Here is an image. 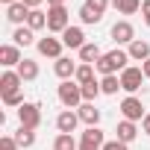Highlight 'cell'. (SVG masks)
Segmentation results:
<instances>
[{"label": "cell", "mask_w": 150, "mask_h": 150, "mask_svg": "<svg viewBox=\"0 0 150 150\" xmlns=\"http://www.w3.org/2000/svg\"><path fill=\"white\" fill-rule=\"evenodd\" d=\"M77 68H80V65H77V62H71L68 56H62V59H56V62H53V74H56L62 83L77 77Z\"/></svg>", "instance_id": "cell-12"}, {"label": "cell", "mask_w": 150, "mask_h": 150, "mask_svg": "<svg viewBox=\"0 0 150 150\" xmlns=\"http://www.w3.org/2000/svg\"><path fill=\"white\" fill-rule=\"evenodd\" d=\"M0 150H21V147H18L15 135H3V138H0Z\"/></svg>", "instance_id": "cell-31"}, {"label": "cell", "mask_w": 150, "mask_h": 150, "mask_svg": "<svg viewBox=\"0 0 150 150\" xmlns=\"http://www.w3.org/2000/svg\"><path fill=\"white\" fill-rule=\"evenodd\" d=\"M127 62H129V53H127V50H121V47H115V50L103 53V56H100V62H97L94 68H97L100 77H112V74H121V71H127V68H129Z\"/></svg>", "instance_id": "cell-1"}, {"label": "cell", "mask_w": 150, "mask_h": 150, "mask_svg": "<svg viewBox=\"0 0 150 150\" xmlns=\"http://www.w3.org/2000/svg\"><path fill=\"white\" fill-rule=\"evenodd\" d=\"M12 38H15V44L18 47H30V44H38V38H35V33L24 24V27H18L15 33H12Z\"/></svg>", "instance_id": "cell-20"}, {"label": "cell", "mask_w": 150, "mask_h": 150, "mask_svg": "<svg viewBox=\"0 0 150 150\" xmlns=\"http://www.w3.org/2000/svg\"><path fill=\"white\" fill-rule=\"evenodd\" d=\"M141 132H144V135H150V112H147V115H144V121H141Z\"/></svg>", "instance_id": "cell-34"}, {"label": "cell", "mask_w": 150, "mask_h": 150, "mask_svg": "<svg viewBox=\"0 0 150 150\" xmlns=\"http://www.w3.org/2000/svg\"><path fill=\"white\" fill-rule=\"evenodd\" d=\"M80 124H83V121H80V115L74 112V109H62V112L56 115V129H59V132H68V135H74Z\"/></svg>", "instance_id": "cell-10"}, {"label": "cell", "mask_w": 150, "mask_h": 150, "mask_svg": "<svg viewBox=\"0 0 150 150\" xmlns=\"http://www.w3.org/2000/svg\"><path fill=\"white\" fill-rule=\"evenodd\" d=\"M15 71H18V77H21L24 83H33V80H38V62H35V59H24V62H21Z\"/></svg>", "instance_id": "cell-19"}, {"label": "cell", "mask_w": 150, "mask_h": 150, "mask_svg": "<svg viewBox=\"0 0 150 150\" xmlns=\"http://www.w3.org/2000/svg\"><path fill=\"white\" fill-rule=\"evenodd\" d=\"M21 86H24V80L18 77V71H3L0 74V97H9V94H18L21 91Z\"/></svg>", "instance_id": "cell-8"}, {"label": "cell", "mask_w": 150, "mask_h": 150, "mask_svg": "<svg viewBox=\"0 0 150 150\" xmlns=\"http://www.w3.org/2000/svg\"><path fill=\"white\" fill-rule=\"evenodd\" d=\"M21 3H27V6H30V9H38V6H41V3H47V0H21Z\"/></svg>", "instance_id": "cell-35"}, {"label": "cell", "mask_w": 150, "mask_h": 150, "mask_svg": "<svg viewBox=\"0 0 150 150\" xmlns=\"http://www.w3.org/2000/svg\"><path fill=\"white\" fill-rule=\"evenodd\" d=\"M56 97H59V103H62L65 109H80V106H83V88H80L77 80H65V83H59Z\"/></svg>", "instance_id": "cell-2"}, {"label": "cell", "mask_w": 150, "mask_h": 150, "mask_svg": "<svg viewBox=\"0 0 150 150\" xmlns=\"http://www.w3.org/2000/svg\"><path fill=\"white\" fill-rule=\"evenodd\" d=\"M94 65H86V62H80V68H77V77H74V80H77L80 86H86V83H91L94 80Z\"/></svg>", "instance_id": "cell-28"}, {"label": "cell", "mask_w": 150, "mask_h": 150, "mask_svg": "<svg viewBox=\"0 0 150 150\" xmlns=\"http://www.w3.org/2000/svg\"><path fill=\"white\" fill-rule=\"evenodd\" d=\"M127 53H129V59H132V62H147V59H150V41L135 38V41L127 47Z\"/></svg>", "instance_id": "cell-18"}, {"label": "cell", "mask_w": 150, "mask_h": 150, "mask_svg": "<svg viewBox=\"0 0 150 150\" xmlns=\"http://www.w3.org/2000/svg\"><path fill=\"white\" fill-rule=\"evenodd\" d=\"M121 115H124V121H144L147 109H144V103H141L135 94H127V97L121 100Z\"/></svg>", "instance_id": "cell-5"}, {"label": "cell", "mask_w": 150, "mask_h": 150, "mask_svg": "<svg viewBox=\"0 0 150 150\" xmlns=\"http://www.w3.org/2000/svg\"><path fill=\"white\" fill-rule=\"evenodd\" d=\"M15 141H18V147H33L35 144V129H27V127H18L15 129Z\"/></svg>", "instance_id": "cell-26"}, {"label": "cell", "mask_w": 150, "mask_h": 150, "mask_svg": "<svg viewBox=\"0 0 150 150\" xmlns=\"http://www.w3.org/2000/svg\"><path fill=\"white\" fill-rule=\"evenodd\" d=\"M35 47H38V53L47 56V59H62V50H65L62 38H56V35H44V38H38Z\"/></svg>", "instance_id": "cell-9"}, {"label": "cell", "mask_w": 150, "mask_h": 150, "mask_svg": "<svg viewBox=\"0 0 150 150\" xmlns=\"http://www.w3.org/2000/svg\"><path fill=\"white\" fill-rule=\"evenodd\" d=\"M6 18L12 21V24H18V27H24L27 24V18H30V6L27 3H12V6H6Z\"/></svg>", "instance_id": "cell-14"}, {"label": "cell", "mask_w": 150, "mask_h": 150, "mask_svg": "<svg viewBox=\"0 0 150 150\" xmlns=\"http://www.w3.org/2000/svg\"><path fill=\"white\" fill-rule=\"evenodd\" d=\"M18 121H21V127H27V129H38V127H41V106H38V103H24V106L18 109Z\"/></svg>", "instance_id": "cell-6"}, {"label": "cell", "mask_w": 150, "mask_h": 150, "mask_svg": "<svg viewBox=\"0 0 150 150\" xmlns=\"http://www.w3.org/2000/svg\"><path fill=\"white\" fill-rule=\"evenodd\" d=\"M83 88V103H94L103 91H100V80H91V83H86V86H80Z\"/></svg>", "instance_id": "cell-25"}, {"label": "cell", "mask_w": 150, "mask_h": 150, "mask_svg": "<svg viewBox=\"0 0 150 150\" xmlns=\"http://www.w3.org/2000/svg\"><path fill=\"white\" fill-rule=\"evenodd\" d=\"M62 44L71 47V50H80V47L86 44V33H83V27H68V30L62 33Z\"/></svg>", "instance_id": "cell-13"}, {"label": "cell", "mask_w": 150, "mask_h": 150, "mask_svg": "<svg viewBox=\"0 0 150 150\" xmlns=\"http://www.w3.org/2000/svg\"><path fill=\"white\" fill-rule=\"evenodd\" d=\"M77 15H80V21H83V24H100V21H103V18H97L88 6H80V12H77Z\"/></svg>", "instance_id": "cell-30"}, {"label": "cell", "mask_w": 150, "mask_h": 150, "mask_svg": "<svg viewBox=\"0 0 150 150\" xmlns=\"http://www.w3.org/2000/svg\"><path fill=\"white\" fill-rule=\"evenodd\" d=\"M24 62V56H21V47L18 44H3V47H0V65H3L6 71L9 68H18Z\"/></svg>", "instance_id": "cell-11"}, {"label": "cell", "mask_w": 150, "mask_h": 150, "mask_svg": "<svg viewBox=\"0 0 150 150\" xmlns=\"http://www.w3.org/2000/svg\"><path fill=\"white\" fill-rule=\"evenodd\" d=\"M53 150H80V144H77V138H74V135L59 132V135L53 138Z\"/></svg>", "instance_id": "cell-24"}, {"label": "cell", "mask_w": 150, "mask_h": 150, "mask_svg": "<svg viewBox=\"0 0 150 150\" xmlns=\"http://www.w3.org/2000/svg\"><path fill=\"white\" fill-rule=\"evenodd\" d=\"M80 150H100V147H88V144H80Z\"/></svg>", "instance_id": "cell-38"}, {"label": "cell", "mask_w": 150, "mask_h": 150, "mask_svg": "<svg viewBox=\"0 0 150 150\" xmlns=\"http://www.w3.org/2000/svg\"><path fill=\"white\" fill-rule=\"evenodd\" d=\"M83 6H88V9H91L97 18H103V15H106V9L112 6V0H86Z\"/></svg>", "instance_id": "cell-29"}, {"label": "cell", "mask_w": 150, "mask_h": 150, "mask_svg": "<svg viewBox=\"0 0 150 150\" xmlns=\"http://www.w3.org/2000/svg\"><path fill=\"white\" fill-rule=\"evenodd\" d=\"M109 35H112L115 44H132L135 41V27L129 21H115L112 30H109Z\"/></svg>", "instance_id": "cell-7"}, {"label": "cell", "mask_w": 150, "mask_h": 150, "mask_svg": "<svg viewBox=\"0 0 150 150\" xmlns=\"http://www.w3.org/2000/svg\"><path fill=\"white\" fill-rule=\"evenodd\" d=\"M100 150H129V144H124V141H118V138H112V141H106Z\"/></svg>", "instance_id": "cell-32"}, {"label": "cell", "mask_w": 150, "mask_h": 150, "mask_svg": "<svg viewBox=\"0 0 150 150\" xmlns=\"http://www.w3.org/2000/svg\"><path fill=\"white\" fill-rule=\"evenodd\" d=\"M47 6H65V0H47Z\"/></svg>", "instance_id": "cell-37"}, {"label": "cell", "mask_w": 150, "mask_h": 150, "mask_svg": "<svg viewBox=\"0 0 150 150\" xmlns=\"http://www.w3.org/2000/svg\"><path fill=\"white\" fill-rule=\"evenodd\" d=\"M118 88H121V77L118 74H112V77H100V91L103 94H118Z\"/></svg>", "instance_id": "cell-27"}, {"label": "cell", "mask_w": 150, "mask_h": 150, "mask_svg": "<svg viewBox=\"0 0 150 150\" xmlns=\"http://www.w3.org/2000/svg\"><path fill=\"white\" fill-rule=\"evenodd\" d=\"M112 9L121 15H135L141 12V0H112Z\"/></svg>", "instance_id": "cell-22"}, {"label": "cell", "mask_w": 150, "mask_h": 150, "mask_svg": "<svg viewBox=\"0 0 150 150\" xmlns=\"http://www.w3.org/2000/svg\"><path fill=\"white\" fill-rule=\"evenodd\" d=\"M77 53H80V62H86V65H97V62H100V56H103V50H100L94 41H86Z\"/></svg>", "instance_id": "cell-15"}, {"label": "cell", "mask_w": 150, "mask_h": 150, "mask_svg": "<svg viewBox=\"0 0 150 150\" xmlns=\"http://www.w3.org/2000/svg\"><path fill=\"white\" fill-rule=\"evenodd\" d=\"M0 3H3V6H12V3H18V0H0Z\"/></svg>", "instance_id": "cell-39"}, {"label": "cell", "mask_w": 150, "mask_h": 150, "mask_svg": "<svg viewBox=\"0 0 150 150\" xmlns=\"http://www.w3.org/2000/svg\"><path fill=\"white\" fill-rule=\"evenodd\" d=\"M115 132H118V141L129 144V141H135V135H138V127H135V121H121Z\"/></svg>", "instance_id": "cell-21"}, {"label": "cell", "mask_w": 150, "mask_h": 150, "mask_svg": "<svg viewBox=\"0 0 150 150\" xmlns=\"http://www.w3.org/2000/svg\"><path fill=\"white\" fill-rule=\"evenodd\" d=\"M68 27H71L68 6H47V33L50 35H62Z\"/></svg>", "instance_id": "cell-3"}, {"label": "cell", "mask_w": 150, "mask_h": 150, "mask_svg": "<svg viewBox=\"0 0 150 150\" xmlns=\"http://www.w3.org/2000/svg\"><path fill=\"white\" fill-rule=\"evenodd\" d=\"M27 27H30L33 33L44 30V27H47V12H41V9H30V18H27Z\"/></svg>", "instance_id": "cell-23"}, {"label": "cell", "mask_w": 150, "mask_h": 150, "mask_svg": "<svg viewBox=\"0 0 150 150\" xmlns=\"http://www.w3.org/2000/svg\"><path fill=\"white\" fill-rule=\"evenodd\" d=\"M141 21L150 27V0H141Z\"/></svg>", "instance_id": "cell-33"}, {"label": "cell", "mask_w": 150, "mask_h": 150, "mask_svg": "<svg viewBox=\"0 0 150 150\" xmlns=\"http://www.w3.org/2000/svg\"><path fill=\"white\" fill-rule=\"evenodd\" d=\"M80 144H88V147H103L106 144V132L100 127H88L83 135H80Z\"/></svg>", "instance_id": "cell-17"}, {"label": "cell", "mask_w": 150, "mask_h": 150, "mask_svg": "<svg viewBox=\"0 0 150 150\" xmlns=\"http://www.w3.org/2000/svg\"><path fill=\"white\" fill-rule=\"evenodd\" d=\"M77 115H80V121H83L86 127H97V124H100V109H97L94 103H83V106L77 109Z\"/></svg>", "instance_id": "cell-16"}, {"label": "cell", "mask_w": 150, "mask_h": 150, "mask_svg": "<svg viewBox=\"0 0 150 150\" xmlns=\"http://www.w3.org/2000/svg\"><path fill=\"white\" fill-rule=\"evenodd\" d=\"M118 77H121V88L127 91V94H135L141 86H144V71H141V65H129L127 71H121L118 74Z\"/></svg>", "instance_id": "cell-4"}, {"label": "cell", "mask_w": 150, "mask_h": 150, "mask_svg": "<svg viewBox=\"0 0 150 150\" xmlns=\"http://www.w3.org/2000/svg\"><path fill=\"white\" fill-rule=\"evenodd\" d=\"M141 71H144V77L150 80V59H147V62H141Z\"/></svg>", "instance_id": "cell-36"}]
</instances>
